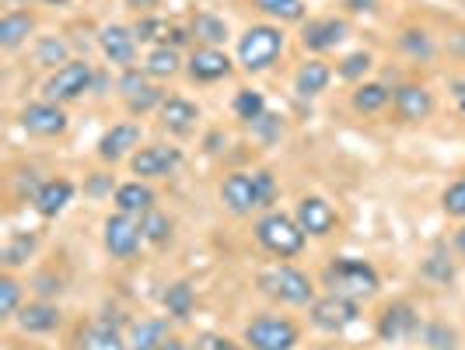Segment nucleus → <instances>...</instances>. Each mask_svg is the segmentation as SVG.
Wrapping results in <instances>:
<instances>
[{"mask_svg": "<svg viewBox=\"0 0 465 350\" xmlns=\"http://www.w3.org/2000/svg\"><path fill=\"white\" fill-rule=\"evenodd\" d=\"M60 319H64V312L49 298H35V302H25L11 323L22 333H28V336H43V333H53V329L60 326Z\"/></svg>", "mask_w": 465, "mask_h": 350, "instance_id": "nucleus-20", "label": "nucleus"}, {"mask_svg": "<svg viewBox=\"0 0 465 350\" xmlns=\"http://www.w3.org/2000/svg\"><path fill=\"white\" fill-rule=\"evenodd\" d=\"M423 274H427V277H434V280H451L455 277V266H451L444 256H430L427 263H423Z\"/></svg>", "mask_w": 465, "mask_h": 350, "instance_id": "nucleus-44", "label": "nucleus"}, {"mask_svg": "<svg viewBox=\"0 0 465 350\" xmlns=\"http://www.w3.org/2000/svg\"><path fill=\"white\" fill-rule=\"evenodd\" d=\"M420 312L410 302H392L385 305V312L378 315V336L385 344H402V340H413L420 333Z\"/></svg>", "mask_w": 465, "mask_h": 350, "instance_id": "nucleus-15", "label": "nucleus"}, {"mask_svg": "<svg viewBox=\"0 0 465 350\" xmlns=\"http://www.w3.org/2000/svg\"><path fill=\"white\" fill-rule=\"evenodd\" d=\"M92 88H94V67L88 64V60L74 56V60H67L60 70H53V74H49L46 85H43V95H46L49 102L67 105V102L84 98Z\"/></svg>", "mask_w": 465, "mask_h": 350, "instance_id": "nucleus-6", "label": "nucleus"}, {"mask_svg": "<svg viewBox=\"0 0 465 350\" xmlns=\"http://www.w3.org/2000/svg\"><path fill=\"white\" fill-rule=\"evenodd\" d=\"M35 249H39V238H35V235H11V238L4 242V249H0V263H4V270L11 274V270L25 266Z\"/></svg>", "mask_w": 465, "mask_h": 350, "instance_id": "nucleus-33", "label": "nucleus"}, {"mask_svg": "<svg viewBox=\"0 0 465 350\" xmlns=\"http://www.w3.org/2000/svg\"><path fill=\"white\" fill-rule=\"evenodd\" d=\"M140 137H143V130H140V123L134 119H126V123H116V126H109L102 137H98V158L105 165H116V162H130L134 155L140 151Z\"/></svg>", "mask_w": 465, "mask_h": 350, "instance_id": "nucleus-12", "label": "nucleus"}, {"mask_svg": "<svg viewBox=\"0 0 465 350\" xmlns=\"http://www.w3.org/2000/svg\"><path fill=\"white\" fill-rule=\"evenodd\" d=\"M22 298H25L22 280H15L11 274H4V277H0V319H15L18 308L25 305Z\"/></svg>", "mask_w": 465, "mask_h": 350, "instance_id": "nucleus-41", "label": "nucleus"}, {"mask_svg": "<svg viewBox=\"0 0 465 350\" xmlns=\"http://www.w3.org/2000/svg\"><path fill=\"white\" fill-rule=\"evenodd\" d=\"M256 242L277 259H294L304 253L308 245V235L298 225L294 214H283V210H266L256 221Z\"/></svg>", "mask_w": 465, "mask_h": 350, "instance_id": "nucleus-3", "label": "nucleus"}, {"mask_svg": "<svg viewBox=\"0 0 465 350\" xmlns=\"http://www.w3.org/2000/svg\"><path fill=\"white\" fill-rule=\"evenodd\" d=\"M322 284H326L329 295H340L350 302H371L381 287V277L368 259L357 256H336L326 263L322 270Z\"/></svg>", "mask_w": 465, "mask_h": 350, "instance_id": "nucleus-1", "label": "nucleus"}, {"mask_svg": "<svg viewBox=\"0 0 465 350\" xmlns=\"http://www.w3.org/2000/svg\"><path fill=\"white\" fill-rule=\"evenodd\" d=\"M193 347L196 350H249L245 344H234L232 336H221V333H200Z\"/></svg>", "mask_w": 465, "mask_h": 350, "instance_id": "nucleus-43", "label": "nucleus"}, {"mask_svg": "<svg viewBox=\"0 0 465 350\" xmlns=\"http://www.w3.org/2000/svg\"><path fill=\"white\" fill-rule=\"evenodd\" d=\"M232 70H234V60L217 46H196L186 60L189 81H196V85L224 81V77H232Z\"/></svg>", "mask_w": 465, "mask_h": 350, "instance_id": "nucleus-14", "label": "nucleus"}, {"mask_svg": "<svg viewBox=\"0 0 465 350\" xmlns=\"http://www.w3.org/2000/svg\"><path fill=\"white\" fill-rule=\"evenodd\" d=\"M392 109L402 123H423L434 116V92L427 85L406 81V85L392 88Z\"/></svg>", "mask_w": 465, "mask_h": 350, "instance_id": "nucleus-17", "label": "nucleus"}, {"mask_svg": "<svg viewBox=\"0 0 465 350\" xmlns=\"http://www.w3.org/2000/svg\"><path fill=\"white\" fill-rule=\"evenodd\" d=\"M4 4H28V0H4Z\"/></svg>", "mask_w": 465, "mask_h": 350, "instance_id": "nucleus-52", "label": "nucleus"}, {"mask_svg": "<svg viewBox=\"0 0 465 350\" xmlns=\"http://www.w3.org/2000/svg\"><path fill=\"white\" fill-rule=\"evenodd\" d=\"M455 249H459V253L465 256V225L459 228V232H455Z\"/></svg>", "mask_w": 465, "mask_h": 350, "instance_id": "nucleus-49", "label": "nucleus"}, {"mask_svg": "<svg viewBox=\"0 0 465 350\" xmlns=\"http://www.w3.org/2000/svg\"><path fill=\"white\" fill-rule=\"evenodd\" d=\"M389 102H392V92H389L381 81H361V85L353 88V95H350V105H353V113H361V116L381 113Z\"/></svg>", "mask_w": 465, "mask_h": 350, "instance_id": "nucleus-30", "label": "nucleus"}, {"mask_svg": "<svg viewBox=\"0 0 465 350\" xmlns=\"http://www.w3.org/2000/svg\"><path fill=\"white\" fill-rule=\"evenodd\" d=\"M374 67V56L368 49H357V53H347L340 64H336V77L340 81H364V74Z\"/></svg>", "mask_w": 465, "mask_h": 350, "instance_id": "nucleus-40", "label": "nucleus"}, {"mask_svg": "<svg viewBox=\"0 0 465 350\" xmlns=\"http://www.w3.org/2000/svg\"><path fill=\"white\" fill-rule=\"evenodd\" d=\"M158 116H162V126L168 134H175V137H186L196 130V119H200V105L196 102H189L183 95H168L162 102V109H158Z\"/></svg>", "mask_w": 465, "mask_h": 350, "instance_id": "nucleus-23", "label": "nucleus"}, {"mask_svg": "<svg viewBox=\"0 0 465 350\" xmlns=\"http://www.w3.org/2000/svg\"><path fill=\"white\" fill-rule=\"evenodd\" d=\"M18 123H22L25 134L49 140V137L67 134L70 116H67V109H64L60 102H49V98H43V102H28L22 113H18Z\"/></svg>", "mask_w": 465, "mask_h": 350, "instance_id": "nucleus-11", "label": "nucleus"}, {"mask_svg": "<svg viewBox=\"0 0 465 350\" xmlns=\"http://www.w3.org/2000/svg\"><path fill=\"white\" fill-rule=\"evenodd\" d=\"M164 98H168V95H164L158 85H143L140 92L126 95L123 102H126V113H130V116H143V113H151V109H162Z\"/></svg>", "mask_w": 465, "mask_h": 350, "instance_id": "nucleus-39", "label": "nucleus"}, {"mask_svg": "<svg viewBox=\"0 0 465 350\" xmlns=\"http://www.w3.org/2000/svg\"><path fill=\"white\" fill-rule=\"evenodd\" d=\"M347 35H350V25L343 18H332V15H326V18H308L302 25V46L308 53H329V49L343 46Z\"/></svg>", "mask_w": 465, "mask_h": 350, "instance_id": "nucleus-18", "label": "nucleus"}, {"mask_svg": "<svg viewBox=\"0 0 465 350\" xmlns=\"http://www.w3.org/2000/svg\"><path fill=\"white\" fill-rule=\"evenodd\" d=\"M74 193H77V186H74L70 179H46L43 186L32 193V210H35L39 217L53 221V217H60V214L70 207Z\"/></svg>", "mask_w": 465, "mask_h": 350, "instance_id": "nucleus-21", "label": "nucleus"}, {"mask_svg": "<svg viewBox=\"0 0 465 350\" xmlns=\"http://www.w3.org/2000/svg\"><path fill=\"white\" fill-rule=\"evenodd\" d=\"M242 344L249 350H294L302 344V326H298L291 315L262 312V315L245 323Z\"/></svg>", "mask_w": 465, "mask_h": 350, "instance_id": "nucleus-5", "label": "nucleus"}, {"mask_svg": "<svg viewBox=\"0 0 465 350\" xmlns=\"http://www.w3.org/2000/svg\"><path fill=\"white\" fill-rule=\"evenodd\" d=\"M441 210L455 221H465V175H459L455 183H448L441 193Z\"/></svg>", "mask_w": 465, "mask_h": 350, "instance_id": "nucleus-42", "label": "nucleus"}, {"mask_svg": "<svg viewBox=\"0 0 465 350\" xmlns=\"http://www.w3.org/2000/svg\"><path fill=\"white\" fill-rule=\"evenodd\" d=\"M252 130H256L262 140H277L280 134H283V123H280V116H273V113H266V116L259 119V123H252Z\"/></svg>", "mask_w": 465, "mask_h": 350, "instance_id": "nucleus-45", "label": "nucleus"}, {"mask_svg": "<svg viewBox=\"0 0 465 350\" xmlns=\"http://www.w3.org/2000/svg\"><path fill=\"white\" fill-rule=\"evenodd\" d=\"M140 232H143V242H147V245H168L172 235H175V221H172L164 210L154 207L140 217Z\"/></svg>", "mask_w": 465, "mask_h": 350, "instance_id": "nucleus-34", "label": "nucleus"}, {"mask_svg": "<svg viewBox=\"0 0 465 350\" xmlns=\"http://www.w3.org/2000/svg\"><path fill=\"white\" fill-rule=\"evenodd\" d=\"M158 350H196V347H193V344H186L183 336H172V333H168V336L162 340V347H158Z\"/></svg>", "mask_w": 465, "mask_h": 350, "instance_id": "nucleus-47", "label": "nucleus"}, {"mask_svg": "<svg viewBox=\"0 0 465 350\" xmlns=\"http://www.w3.org/2000/svg\"><path fill=\"white\" fill-rule=\"evenodd\" d=\"M343 7L353 11V15H371L374 7H378V0H343Z\"/></svg>", "mask_w": 465, "mask_h": 350, "instance_id": "nucleus-46", "label": "nucleus"}, {"mask_svg": "<svg viewBox=\"0 0 465 350\" xmlns=\"http://www.w3.org/2000/svg\"><path fill=\"white\" fill-rule=\"evenodd\" d=\"M67 60H74V56H70L67 39H60V35H43V39L35 43V64H39V67H46L49 74L64 67Z\"/></svg>", "mask_w": 465, "mask_h": 350, "instance_id": "nucleus-35", "label": "nucleus"}, {"mask_svg": "<svg viewBox=\"0 0 465 350\" xmlns=\"http://www.w3.org/2000/svg\"><path fill=\"white\" fill-rule=\"evenodd\" d=\"M329 81H332V67L319 56H308L302 67L294 70V92L302 98H319L329 88Z\"/></svg>", "mask_w": 465, "mask_h": 350, "instance_id": "nucleus-25", "label": "nucleus"}, {"mask_svg": "<svg viewBox=\"0 0 465 350\" xmlns=\"http://www.w3.org/2000/svg\"><path fill=\"white\" fill-rule=\"evenodd\" d=\"M74 350H130V340L109 319H94V323L77 329Z\"/></svg>", "mask_w": 465, "mask_h": 350, "instance_id": "nucleus-22", "label": "nucleus"}, {"mask_svg": "<svg viewBox=\"0 0 465 350\" xmlns=\"http://www.w3.org/2000/svg\"><path fill=\"white\" fill-rule=\"evenodd\" d=\"M113 204H116V210L130 214V217H143L147 210H154L158 193L147 186L143 179H130V183H119L113 189Z\"/></svg>", "mask_w": 465, "mask_h": 350, "instance_id": "nucleus-24", "label": "nucleus"}, {"mask_svg": "<svg viewBox=\"0 0 465 350\" xmlns=\"http://www.w3.org/2000/svg\"><path fill=\"white\" fill-rule=\"evenodd\" d=\"M143 70H147L151 81H168V77L186 70V60H183V53L175 46H154L143 56Z\"/></svg>", "mask_w": 465, "mask_h": 350, "instance_id": "nucleus-28", "label": "nucleus"}, {"mask_svg": "<svg viewBox=\"0 0 465 350\" xmlns=\"http://www.w3.org/2000/svg\"><path fill=\"white\" fill-rule=\"evenodd\" d=\"M162 305L172 323H186L189 315H193V308H196V291H193V284H189V280L168 284L162 295Z\"/></svg>", "mask_w": 465, "mask_h": 350, "instance_id": "nucleus-29", "label": "nucleus"}, {"mask_svg": "<svg viewBox=\"0 0 465 350\" xmlns=\"http://www.w3.org/2000/svg\"><path fill=\"white\" fill-rule=\"evenodd\" d=\"M162 0H126V7H134V11H143V15H151V7H158Z\"/></svg>", "mask_w": 465, "mask_h": 350, "instance_id": "nucleus-48", "label": "nucleus"}, {"mask_svg": "<svg viewBox=\"0 0 465 350\" xmlns=\"http://www.w3.org/2000/svg\"><path fill=\"white\" fill-rule=\"evenodd\" d=\"M283 46H287L283 25H273V22L249 25V28L238 35L234 64L245 70V74H266V70H270L280 60Z\"/></svg>", "mask_w": 465, "mask_h": 350, "instance_id": "nucleus-2", "label": "nucleus"}, {"mask_svg": "<svg viewBox=\"0 0 465 350\" xmlns=\"http://www.w3.org/2000/svg\"><path fill=\"white\" fill-rule=\"evenodd\" d=\"M102 245H105V253L119 263H130V259L140 253V245H143V232H140V217H130V214H109L105 217V225H102Z\"/></svg>", "mask_w": 465, "mask_h": 350, "instance_id": "nucleus-7", "label": "nucleus"}, {"mask_svg": "<svg viewBox=\"0 0 465 350\" xmlns=\"http://www.w3.org/2000/svg\"><path fill=\"white\" fill-rule=\"evenodd\" d=\"M134 32H137V43H147V46H186L189 39V28H179L175 22H168V18H162V15H143V18H137V25H134Z\"/></svg>", "mask_w": 465, "mask_h": 350, "instance_id": "nucleus-19", "label": "nucleus"}, {"mask_svg": "<svg viewBox=\"0 0 465 350\" xmlns=\"http://www.w3.org/2000/svg\"><path fill=\"white\" fill-rule=\"evenodd\" d=\"M232 109L242 123H249V126H252V123H259V119L266 116V95L256 92V88H242V92L234 95Z\"/></svg>", "mask_w": 465, "mask_h": 350, "instance_id": "nucleus-38", "label": "nucleus"}, {"mask_svg": "<svg viewBox=\"0 0 465 350\" xmlns=\"http://www.w3.org/2000/svg\"><path fill=\"white\" fill-rule=\"evenodd\" d=\"M183 165V151L172 147V144H147L140 147L137 155L130 158V172L143 179V183H154V179H168L175 175Z\"/></svg>", "mask_w": 465, "mask_h": 350, "instance_id": "nucleus-10", "label": "nucleus"}, {"mask_svg": "<svg viewBox=\"0 0 465 350\" xmlns=\"http://www.w3.org/2000/svg\"><path fill=\"white\" fill-rule=\"evenodd\" d=\"M168 326H172V319L164 315V319H140L130 326V350H158L162 347V340L168 336Z\"/></svg>", "mask_w": 465, "mask_h": 350, "instance_id": "nucleus-31", "label": "nucleus"}, {"mask_svg": "<svg viewBox=\"0 0 465 350\" xmlns=\"http://www.w3.org/2000/svg\"><path fill=\"white\" fill-rule=\"evenodd\" d=\"M189 35H193L200 46H217V49L232 39L228 22H224V18H217V15H210V11H196V15H193V22H189Z\"/></svg>", "mask_w": 465, "mask_h": 350, "instance_id": "nucleus-27", "label": "nucleus"}, {"mask_svg": "<svg viewBox=\"0 0 465 350\" xmlns=\"http://www.w3.org/2000/svg\"><path fill=\"white\" fill-rule=\"evenodd\" d=\"M259 15H266L273 25H304V0H252Z\"/></svg>", "mask_w": 465, "mask_h": 350, "instance_id": "nucleus-32", "label": "nucleus"}, {"mask_svg": "<svg viewBox=\"0 0 465 350\" xmlns=\"http://www.w3.org/2000/svg\"><path fill=\"white\" fill-rule=\"evenodd\" d=\"M315 350H329V347H315Z\"/></svg>", "mask_w": 465, "mask_h": 350, "instance_id": "nucleus-53", "label": "nucleus"}, {"mask_svg": "<svg viewBox=\"0 0 465 350\" xmlns=\"http://www.w3.org/2000/svg\"><path fill=\"white\" fill-rule=\"evenodd\" d=\"M32 32H35V15H28V11H4V18H0V49L15 53V49L32 39Z\"/></svg>", "mask_w": 465, "mask_h": 350, "instance_id": "nucleus-26", "label": "nucleus"}, {"mask_svg": "<svg viewBox=\"0 0 465 350\" xmlns=\"http://www.w3.org/2000/svg\"><path fill=\"white\" fill-rule=\"evenodd\" d=\"M256 287L266 298H273L280 305H294V308L315 302V284H312V277L304 270H298V266H291V263H280V266L262 270L256 277Z\"/></svg>", "mask_w": 465, "mask_h": 350, "instance_id": "nucleus-4", "label": "nucleus"}, {"mask_svg": "<svg viewBox=\"0 0 465 350\" xmlns=\"http://www.w3.org/2000/svg\"><path fill=\"white\" fill-rule=\"evenodd\" d=\"M459 109H462V113H465V95H462V98H459Z\"/></svg>", "mask_w": 465, "mask_h": 350, "instance_id": "nucleus-51", "label": "nucleus"}, {"mask_svg": "<svg viewBox=\"0 0 465 350\" xmlns=\"http://www.w3.org/2000/svg\"><path fill=\"white\" fill-rule=\"evenodd\" d=\"M294 217H298V225L304 228L308 238H329L340 225V214L326 196H302L298 207H294Z\"/></svg>", "mask_w": 465, "mask_h": 350, "instance_id": "nucleus-16", "label": "nucleus"}, {"mask_svg": "<svg viewBox=\"0 0 465 350\" xmlns=\"http://www.w3.org/2000/svg\"><path fill=\"white\" fill-rule=\"evenodd\" d=\"M221 204H224V210L234 214V217H249V214H256V210H266L256 172H232V175L221 183Z\"/></svg>", "mask_w": 465, "mask_h": 350, "instance_id": "nucleus-9", "label": "nucleus"}, {"mask_svg": "<svg viewBox=\"0 0 465 350\" xmlns=\"http://www.w3.org/2000/svg\"><path fill=\"white\" fill-rule=\"evenodd\" d=\"M308 319L319 333H347L361 319V302H350L340 295H322L308 305Z\"/></svg>", "mask_w": 465, "mask_h": 350, "instance_id": "nucleus-8", "label": "nucleus"}, {"mask_svg": "<svg viewBox=\"0 0 465 350\" xmlns=\"http://www.w3.org/2000/svg\"><path fill=\"white\" fill-rule=\"evenodd\" d=\"M43 4H49V7H67L70 0H43Z\"/></svg>", "mask_w": 465, "mask_h": 350, "instance_id": "nucleus-50", "label": "nucleus"}, {"mask_svg": "<svg viewBox=\"0 0 465 350\" xmlns=\"http://www.w3.org/2000/svg\"><path fill=\"white\" fill-rule=\"evenodd\" d=\"M420 344L427 350H459V329L448 326V323H423L420 326Z\"/></svg>", "mask_w": 465, "mask_h": 350, "instance_id": "nucleus-36", "label": "nucleus"}, {"mask_svg": "<svg viewBox=\"0 0 465 350\" xmlns=\"http://www.w3.org/2000/svg\"><path fill=\"white\" fill-rule=\"evenodd\" d=\"M98 49H102V56L119 70H130L137 67V32L134 28H126V25H105L102 32H98Z\"/></svg>", "mask_w": 465, "mask_h": 350, "instance_id": "nucleus-13", "label": "nucleus"}, {"mask_svg": "<svg viewBox=\"0 0 465 350\" xmlns=\"http://www.w3.org/2000/svg\"><path fill=\"white\" fill-rule=\"evenodd\" d=\"M396 43L410 60H430L434 56V39H430L427 28H402Z\"/></svg>", "mask_w": 465, "mask_h": 350, "instance_id": "nucleus-37", "label": "nucleus"}]
</instances>
